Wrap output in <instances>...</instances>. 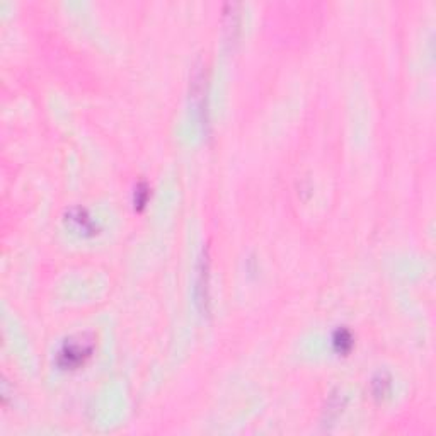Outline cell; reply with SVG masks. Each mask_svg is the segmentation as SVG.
<instances>
[{
    "mask_svg": "<svg viewBox=\"0 0 436 436\" xmlns=\"http://www.w3.org/2000/svg\"><path fill=\"white\" fill-rule=\"evenodd\" d=\"M96 339L87 332L66 337L55 353V365L60 370L73 372L84 367L94 355Z\"/></svg>",
    "mask_w": 436,
    "mask_h": 436,
    "instance_id": "obj_1",
    "label": "cell"
},
{
    "mask_svg": "<svg viewBox=\"0 0 436 436\" xmlns=\"http://www.w3.org/2000/svg\"><path fill=\"white\" fill-rule=\"evenodd\" d=\"M148 199V188L145 184H139L135 190V208L145 206Z\"/></svg>",
    "mask_w": 436,
    "mask_h": 436,
    "instance_id": "obj_7",
    "label": "cell"
},
{
    "mask_svg": "<svg viewBox=\"0 0 436 436\" xmlns=\"http://www.w3.org/2000/svg\"><path fill=\"white\" fill-rule=\"evenodd\" d=\"M391 392V379L385 373H379L372 380V394L375 399H384Z\"/></svg>",
    "mask_w": 436,
    "mask_h": 436,
    "instance_id": "obj_6",
    "label": "cell"
},
{
    "mask_svg": "<svg viewBox=\"0 0 436 436\" xmlns=\"http://www.w3.org/2000/svg\"><path fill=\"white\" fill-rule=\"evenodd\" d=\"M355 346V337L346 328H339L332 334V348L336 349L337 355H348Z\"/></svg>",
    "mask_w": 436,
    "mask_h": 436,
    "instance_id": "obj_5",
    "label": "cell"
},
{
    "mask_svg": "<svg viewBox=\"0 0 436 436\" xmlns=\"http://www.w3.org/2000/svg\"><path fill=\"white\" fill-rule=\"evenodd\" d=\"M66 223L72 227L77 234L80 235H96L97 234V225L87 211L84 208H72V210L66 213Z\"/></svg>",
    "mask_w": 436,
    "mask_h": 436,
    "instance_id": "obj_4",
    "label": "cell"
},
{
    "mask_svg": "<svg viewBox=\"0 0 436 436\" xmlns=\"http://www.w3.org/2000/svg\"><path fill=\"white\" fill-rule=\"evenodd\" d=\"M205 65L195 66V72L191 76L190 99L191 108L195 111V118L198 120L199 127H208V97H206V72Z\"/></svg>",
    "mask_w": 436,
    "mask_h": 436,
    "instance_id": "obj_2",
    "label": "cell"
},
{
    "mask_svg": "<svg viewBox=\"0 0 436 436\" xmlns=\"http://www.w3.org/2000/svg\"><path fill=\"white\" fill-rule=\"evenodd\" d=\"M195 298L199 312H210V259H208L206 254L199 258L198 269H196Z\"/></svg>",
    "mask_w": 436,
    "mask_h": 436,
    "instance_id": "obj_3",
    "label": "cell"
}]
</instances>
